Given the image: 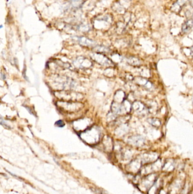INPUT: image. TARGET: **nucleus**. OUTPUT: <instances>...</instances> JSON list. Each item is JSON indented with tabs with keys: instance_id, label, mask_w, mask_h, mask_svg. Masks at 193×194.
Instances as JSON below:
<instances>
[{
	"instance_id": "6",
	"label": "nucleus",
	"mask_w": 193,
	"mask_h": 194,
	"mask_svg": "<svg viewBox=\"0 0 193 194\" xmlns=\"http://www.w3.org/2000/svg\"><path fill=\"white\" fill-rule=\"evenodd\" d=\"M73 63L75 66L80 69L89 68L92 65L91 60L84 57H78L73 61Z\"/></svg>"
},
{
	"instance_id": "7",
	"label": "nucleus",
	"mask_w": 193,
	"mask_h": 194,
	"mask_svg": "<svg viewBox=\"0 0 193 194\" xmlns=\"http://www.w3.org/2000/svg\"><path fill=\"white\" fill-rule=\"evenodd\" d=\"M132 108L138 114L145 115L148 113L149 109L143 103L139 101H136L132 105Z\"/></svg>"
},
{
	"instance_id": "4",
	"label": "nucleus",
	"mask_w": 193,
	"mask_h": 194,
	"mask_svg": "<svg viewBox=\"0 0 193 194\" xmlns=\"http://www.w3.org/2000/svg\"><path fill=\"white\" fill-rule=\"evenodd\" d=\"M91 125V120L89 119H81L77 120L73 123V127L76 131L83 132L89 128Z\"/></svg>"
},
{
	"instance_id": "1",
	"label": "nucleus",
	"mask_w": 193,
	"mask_h": 194,
	"mask_svg": "<svg viewBox=\"0 0 193 194\" xmlns=\"http://www.w3.org/2000/svg\"><path fill=\"white\" fill-rule=\"evenodd\" d=\"M80 138L90 145H96L100 140L101 132L96 126L90 127L80 134Z\"/></svg>"
},
{
	"instance_id": "5",
	"label": "nucleus",
	"mask_w": 193,
	"mask_h": 194,
	"mask_svg": "<svg viewBox=\"0 0 193 194\" xmlns=\"http://www.w3.org/2000/svg\"><path fill=\"white\" fill-rule=\"evenodd\" d=\"M91 58L98 64L103 66H110L113 65V62L111 60L105 57L103 55L99 53H93L91 55Z\"/></svg>"
},
{
	"instance_id": "12",
	"label": "nucleus",
	"mask_w": 193,
	"mask_h": 194,
	"mask_svg": "<svg viewBox=\"0 0 193 194\" xmlns=\"http://www.w3.org/2000/svg\"><path fill=\"white\" fill-rule=\"evenodd\" d=\"M149 122L153 126L155 127H158L161 125V121L158 119L156 118H150L149 119Z\"/></svg>"
},
{
	"instance_id": "3",
	"label": "nucleus",
	"mask_w": 193,
	"mask_h": 194,
	"mask_svg": "<svg viewBox=\"0 0 193 194\" xmlns=\"http://www.w3.org/2000/svg\"><path fill=\"white\" fill-rule=\"evenodd\" d=\"M52 84L55 85V88H56V89L59 90L71 88L74 85L72 80L63 76H58L56 77L54 79V81Z\"/></svg>"
},
{
	"instance_id": "14",
	"label": "nucleus",
	"mask_w": 193,
	"mask_h": 194,
	"mask_svg": "<svg viewBox=\"0 0 193 194\" xmlns=\"http://www.w3.org/2000/svg\"><path fill=\"white\" fill-rule=\"evenodd\" d=\"M191 51H192V55L193 56V47L192 48V49H191Z\"/></svg>"
},
{
	"instance_id": "11",
	"label": "nucleus",
	"mask_w": 193,
	"mask_h": 194,
	"mask_svg": "<svg viewBox=\"0 0 193 194\" xmlns=\"http://www.w3.org/2000/svg\"><path fill=\"white\" fill-rule=\"evenodd\" d=\"M127 61L129 64L134 66H138L141 64L140 61L135 58H130L128 59Z\"/></svg>"
},
{
	"instance_id": "13",
	"label": "nucleus",
	"mask_w": 193,
	"mask_h": 194,
	"mask_svg": "<svg viewBox=\"0 0 193 194\" xmlns=\"http://www.w3.org/2000/svg\"><path fill=\"white\" fill-rule=\"evenodd\" d=\"M55 125L58 127H63L65 125V123L62 120H59L56 122Z\"/></svg>"
},
{
	"instance_id": "9",
	"label": "nucleus",
	"mask_w": 193,
	"mask_h": 194,
	"mask_svg": "<svg viewBox=\"0 0 193 194\" xmlns=\"http://www.w3.org/2000/svg\"><path fill=\"white\" fill-rule=\"evenodd\" d=\"M128 141L130 144L134 145H141L145 143V139L140 135H135L129 138Z\"/></svg>"
},
{
	"instance_id": "8",
	"label": "nucleus",
	"mask_w": 193,
	"mask_h": 194,
	"mask_svg": "<svg viewBox=\"0 0 193 194\" xmlns=\"http://www.w3.org/2000/svg\"><path fill=\"white\" fill-rule=\"evenodd\" d=\"M59 97L60 98H61L62 97L63 99L70 101H77V99H80L79 97H78V94H76L75 93H73V92H66V91H63V92H59ZM58 97V98H59Z\"/></svg>"
},
{
	"instance_id": "10",
	"label": "nucleus",
	"mask_w": 193,
	"mask_h": 194,
	"mask_svg": "<svg viewBox=\"0 0 193 194\" xmlns=\"http://www.w3.org/2000/svg\"><path fill=\"white\" fill-rule=\"evenodd\" d=\"M125 94L124 92L122 90H119L115 95L114 97V101L115 102L118 104H122L124 101Z\"/></svg>"
},
{
	"instance_id": "2",
	"label": "nucleus",
	"mask_w": 193,
	"mask_h": 194,
	"mask_svg": "<svg viewBox=\"0 0 193 194\" xmlns=\"http://www.w3.org/2000/svg\"><path fill=\"white\" fill-rule=\"evenodd\" d=\"M56 104L60 109L69 112L78 111L82 107L81 103L74 101H59Z\"/></svg>"
}]
</instances>
